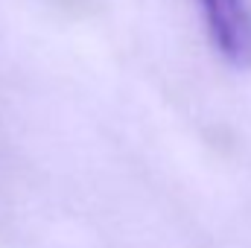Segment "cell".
<instances>
[{
  "label": "cell",
  "instance_id": "obj_1",
  "mask_svg": "<svg viewBox=\"0 0 251 248\" xmlns=\"http://www.w3.org/2000/svg\"><path fill=\"white\" fill-rule=\"evenodd\" d=\"M204 29L231 64L251 62V9L249 0H199Z\"/></svg>",
  "mask_w": 251,
  "mask_h": 248
}]
</instances>
